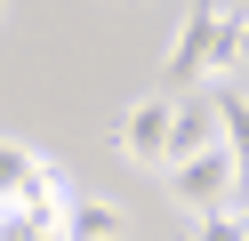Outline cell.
I'll return each mask as SVG.
<instances>
[{
    "label": "cell",
    "instance_id": "2",
    "mask_svg": "<svg viewBox=\"0 0 249 241\" xmlns=\"http://www.w3.org/2000/svg\"><path fill=\"white\" fill-rule=\"evenodd\" d=\"M169 112H177V96H137V105L121 112L113 153L129 161V169H169Z\"/></svg>",
    "mask_w": 249,
    "mask_h": 241
},
{
    "label": "cell",
    "instance_id": "1",
    "mask_svg": "<svg viewBox=\"0 0 249 241\" xmlns=\"http://www.w3.org/2000/svg\"><path fill=\"white\" fill-rule=\"evenodd\" d=\"M169 201H177L185 217H217V209L241 201V177H233L225 145H217V153H201V161H177V169H169Z\"/></svg>",
    "mask_w": 249,
    "mask_h": 241
},
{
    "label": "cell",
    "instance_id": "4",
    "mask_svg": "<svg viewBox=\"0 0 249 241\" xmlns=\"http://www.w3.org/2000/svg\"><path fill=\"white\" fill-rule=\"evenodd\" d=\"M201 153H217V96L209 89L177 96V112H169V169L177 161H201Z\"/></svg>",
    "mask_w": 249,
    "mask_h": 241
},
{
    "label": "cell",
    "instance_id": "10",
    "mask_svg": "<svg viewBox=\"0 0 249 241\" xmlns=\"http://www.w3.org/2000/svg\"><path fill=\"white\" fill-rule=\"evenodd\" d=\"M241 209H249V193H241Z\"/></svg>",
    "mask_w": 249,
    "mask_h": 241
},
{
    "label": "cell",
    "instance_id": "3",
    "mask_svg": "<svg viewBox=\"0 0 249 241\" xmlns=\"http://www.w3.org/2000/svg\"><path fill=\"white\" fill-rule=\"evenodd\" d=\"M209 40H217V8H193L177 24V40H169V56H161L169 96H201L209 89Z\"/></svg>",
    "mask_w": 249,
    "mask_h": 241
},
{
    "label": "cell",
    "instance_id": "6",
    "mask_svg": "<svg viewBox=\"0 0 249 241\" xmlns=\"http://www.w3.org/2000/svg\"><path fill=\"white\" fill-rule=\"evenodd\" d=\"M121 233H129V217L113 201H97V193H81L72 217H65V241H121Z\"/></svg>",
    "mask_w": 249,
    "mask_h": 241
},
{
    "label": "cell",
    "instance_id": "5",
    "mask_svg": "<svg viewBox=\"0 0 249 241\" xmlns=\"http://www.w3.org/2000/svg\"><path fill=\"white\" fill-rule=\"evenodd\" d=\"M217 96V145H225V161H233V177H241V193H249V89H209Z\"/></svg>",
    "mask_w": 249,
    "mask_h": 241
},
{
    "label": "cell",
    "instance_id": "8",
    "mask_svg": "<svg viewBox=\"0 0 249 241\" xmlns=\"http://www.w3.org/2000/svg\"><path fill=\"white\" fill-rule=\"evenodd\" d=\"M193 241H249V209L233 201V209H217V217H201V233Z\"/></svg>",
    "mask_w": 249,
    "mask_h": 241
},
{
    "label": "cell",
    "instance_id": "7",
    "mask_svg": "<svg viewBox=\"0 0 249 241\" xmlns=\"http://www.w3.org/2000/svg\"><path fill=\"white\" fill-rule=\"evenodd\" d=\"M33 177H40V153H33V145H17V137H0V217L24 201Z\"/></svg>",
    "mask_w": 249,
    "mask_h": 241
},
{
    "label": "cell",
    "instance_id": "9",
    "mask_svg": "<svg viewBox=\"0 0 249 241\" xmlns=\"http://www.w3.org/2000/svg\"><path fill=\"white\" fill-rule=\"evenodd\" d=\"M233 73L249 80V16H241V56H233Z\"/></svg>",
    "mask_w": 249,
    "mask_h": 241
}]
</instances>
